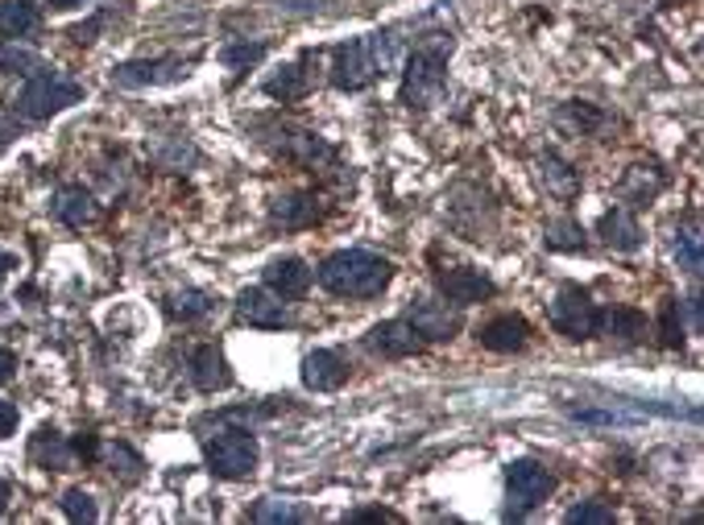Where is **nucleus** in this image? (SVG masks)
Listing matches in <instances>:
<instances>
[{
  "label": "nucleus",
  "mask_w": 704,
  "mask_h": 525,
  "mask_svg": "<svg viewBox=\"0 0 704 525\" xmlns=\"http://www.w3.org/2000/svg\"><path fill=\"white\" fill-rule=\"evenodd\" d=\"M477 339H481V348L489 351H501V356H510V351H522L530 339V323L522 319V315H498V319H489L477 331Z\"/></svg>",
  "instance_id": "f3484780"
},
{
  "label": "nucleus",
  "mask_w": 704,
  "mask_h": 525,
  "mask_svg": "<svg viewBox=\"0 0 704 525\" xmlns=\"http://www.w3.org/2000/svg\"><path fill=\"white\" fill-rule=\"evenodd\" d=\"M30 455H33V464H42L46 472H67V467H71V459H75L71 443H67V438H62L55 426H42V430L33 435Z\"/></svg>",
  "instance_id": "b1692460"
},
{
  "label": "nucleus",
  "mask_w": 704,
  "mask_h": 525,
  "mask_svg": "<svg viewBox=\"0 0 704 525\" xmlns=\"http://www.w3.org/2000/svg\"><path fill=\"white\" fill-rule=\"evenodd\" d=\"M84 100V83H75L67 79L62 71L55 67H38L33 75H26V88L17 91V117L26 120H50L59 117L62 108H71V103Z\"/></svg>",
  "instance_id": "f03ea898"
},
{
  "label": "nucleus",
  "mask_w": 704,
  "mask_h": 525,
  "mask_svg": "<svg viewBox=\"0 0 704 525\" xmlns=\"http://www.w3.org/2000/svg\"><path fill=\"white\" fill-rule=\"evenodd\" d=\"M667 187V175L663 170H655V166H634L630 175H626V199H634V204L643 207V204H651L659 190Z\"/></svg>",
  "instance_id": "c85d7f7f"
},
{
  "label": "nucleus",
  "mask_w": 704,
  "mask_h": 525,
  "mask_svg": "<svg viewBox=\"0 0 704 525\" xmlns=\"http://www.w3.org/2000/svg\"><path fill=\"white\" fill-rule=\"evenodd\" d=\"M257 438H253V430H221V435L204 438V459L207 467L216 472V476H224V481H245V476H253V467H257Z\"/></svg>",
  "instance_id": "39448f33"
},
{
  "label": "nucleus",
  "mask_w": 704,
  "mask_h": 525,
  "mask_svg": "<svg viewBox=\"0 0 704 525\" xmlns=\"http://www.w3.org/2000/svg\"><path fill=\"white\" fill-rule=\"evenodd\" d=\"M407 323L423 336V344L427 339L443 344V339H456V331H460V307L448 298H414L407 307Z\"/></svg>",
  "instance_id": "9d476101"
},
{
  "label": "nucleus",
  "mask_w": 704,
  "mask_h": 525,
  "mask_svg": "<svg viewBox=\"0 0 704 525\" xmlns=\"http://www.w3.org/2000/svg\"><path fill=\"white\" fill-rule=\"evenodd\" d=\"M104 459H108V467H113V476H120L125 484H133V481H141V455L133 452L129 443H108L104 447Z\"/></svg>",
  "instance_id": "2f4dec72"
},
{
  "label": "nucleus",
  "mask_w": 704,
  "mask_h": 525,
  "mask_svg": "<svg viewBox=\"0 0 704 525\" xmlns=\"http://www.w3.org/2000/svg\"><path fill=\"white\" fill-rule=\"evenodd\" d=\"M378 75H382V59H378L373 38H352V42L336 46V59H332V88L336 91H365Z\"/></svg>",
  "instance_id": "423d86ee"
},
{
  "label": "nucleus",
  "mask_w": 704,
  "mask_h": 525,
  "mask_svg": "<svg viewBox=\"0 0 704 525\" xmlns=\"http://www.w3.org/2000/svg\"><path fill=\"white\" fill-rule=\"evenodd\" d=\"M166 310H170V319H183V323H199L207 319L212 310H216V298L207 290H178L170 303H166Z\"/></svg>",
  "instance_id": "cd10ccee"
},
{
  "label": "nucleus",
  "mask_w": 704,
  "mask_h": 525,
  "mask_svg": "<svg viewBox=\"0 0 704 525\" xmlns=\"http://www.w3.org/2000/svg\"><path fill=\"white\" fill-rule=\"evenodd\" d=\"M192 380L195 389H204V394H221L233 385V368L224 360V351L216 344H204V348L192 351Z\"/></svg>",
  "instance_id": "a211bd4d"
},
{
  "label": "nucleus",
  "mask_w": 704,
  "mask_h": 525,
  "mask_svg": "<svg viewBox=\"0 0 704 525\" xmlns=\"http://www.w3.org/2000/svg\"><path fill=\"white\" fill-rule=\"evenodd\" d=\"M55 9H75V4H88V0H50Z\"/></svg>",
  "instance_id": "a18cd8bd"
},
{
  "label": "nucleus",
  "mask_w": 704,
  "mask_h": 525,
  "mask_svg": "<svg viewBox=\"0 0 704 525\" xmlns=\"http://www.w3.org/2000/svg\"><path fill=\"white\" fill-rule=\"evenodd\" d=\"M556 472H547L535 459H514L506 467V522H522L556 493Z\"/></svg>",
  "instance_id": "20e7f679"
},
{
  "label": "nucleus",
  "mask_w": 704,
  "mask_h": 525,
  "mask_svg": "<svg viewBox=\"0 0 704 525\" xmlns=\"http://www.w3.org/2000/svg\"><path fill=\"white\" fill-rule=\"evenodd\" d=\"M551 327L568 339H593L602 327V307L580 286H559L556 303H551Z\"/></svg>",
  "instance_id": "0eeeda50"
},
{
  "label": "nucleus",
  "mask_w": 704,
  "mask_h": 525,
  "mask_svg": "<svg viewBox=\"0 0 704 525\" xmlns=\"http://www.w3.org/2000/svg\"><path fill=\"white\" fill-rule=\"evenodd\" d=\"M311 67H315V50H303L299 62L282 67L278 75L265 79V96H274V100H282V103L303 100V96L311 91Z\"/></svg>",
  "instance_id": "dca6fc26"
},
{
  "label": "nucleus",
  "mask_w": 704,
  "mask_h": 525,
  "mask_svg": "<svg viewBox=\"0 0 704 525\" xmlns=\"http://www.w3.org/2000/svg\"><path fill=\"white\" fill-rule=\"evenodd\" d=\"M564 522L568 525H614V509H609L605 501H585V505L568 509Z\"/></svg>",
  "instance_id": "c9c22d12"
},
{
  "label": "nucleus",
  "mask_w": 704,
  "mask_h": 525,
  "mask_svg": "<svg viewBox=\"0 0 704 525\" xmlns=\"http://www.w3.org/2000/svg\"><path fill=\"white\" fill-rule=\"evenodd\" d=\"M365 348L373 351V356H385V360H402V356L423 351V336H419V331H414L407 319H390V323L369 327Z\"/></svg>",
  "instance_id": "f8f14e48"
},
{
  "label": "nucleus",
  "mask_w": 704,
  "mask_h": 525,
  "mask_svg": "<svg viewBox=\"0 0 704 525\" xmlns=\"http://www.w3.org/2000/svg\"><path fill=\"white\" fill-rule=\"evenodd\" d=\"M597 336H617L622 344H638V339L646 336V315H638V310H630V307L602 310Z\"/></svg>",
  "instance_id": "a878e982"
},
{
  "label": "nucleus",
  "mask_w": 704,
  "mask_h": 525,
  "mask_svg": "<svg viewBox=\"0 0 704 525\" xmlns=\"http://www.w3.org/2000/svg\"><path fill=\"white\" fill-rule=\"evenodd\" d=\"M315 278L336 298H378L394 281V265L365 248H340L332 257H323Z\"/></svg>",
  "instance_id": "f257e3e1"
},
{
  "label": "nucleus",
  "mask_w": 704,
  "mask_h": 525,
  "mask_svg": "<svg viewBox=\"0 0 704 525\" xmlns=\"http://www.w3.org/2000/svg\"><path fill=\"white\" fill-rule=\"evenodd\" d=\"M659 331H663V344H667V348H684V323H679V303H675V298L663 303Z\"/></svg>",
  "instance_id": "e433bc0d"
},
{
  "label": "nucleus",
  "mask_w": 704,
  "mask_h": 525,
  "mask_svg": "<svg viewBox=\"0 0 704 525\" xmlns=\"http://www.w3.org/2000/svg\"><path fill=\"white\" fill-rule=\"evenodd\" d=\"M13 368H17V356L9 348H0V385L13 377Z\"/></svg>",
  "instance_id": "79ce46f5"
},
{
  "label": "nucleus",
  "mask_w": 704,
  "mask_h": 525,
  "mask_svg": "<svg viewBox=\"0 0 704 525\" xmlns=\"http://www.w3.org/2000/svg\"><path fill=\"white\" fill-rule=\"evenodd\" d=\"M436 286H440V294L448 303H456V307H472V303H485V298L498 294L493 278H485L481 269H440V274H436Z\"/></svg>",
  "instance_id": "ddd939ff"
},
{
  "label": "nucleus",
  "mask_w": 704,
  "mask_h": 525,
  "mask_svg": "<svg viewBox=\"0 0 704 525\" xmlns=\"http://www.w3.org/2000/svg\"><path fill=\"white\" fill-rule=\"evenodd\" d=\"M50 211H55V219L67 224V228H84V224L96 219V199H91L84 187H62V190H55Z\"/></svg>",
  "instance_id": "412c9836"
},
{
  "label": "nucleus",
  "mask_w": 704,
  "mask_h": 525,
  "mask_svg": "<svg viewBox=\"0 0 704 525\" xmlns=\"http://www.w3.org/2000/svg\"><path fill=\"white\" fill-rule=\"evenodd\" d=\"M59 505H62V513H67V517H71L75 525L100 522V509H96V501H91V493H84V488H67Z\"/></svg>",
  "instance_id": "f704fd0d"
},
{
  "label": "nucleus",
  "mask_w": 704,
  "mask_h": 525,
  "mask_svg": "<svg viewBox=\"0 0 704 525\" xmlns=\"http://www.w3.org/2000/svg\"><path fill=\"white\" fill-rule=\"evenodd\" d=\"M539 182H544L547 195H556V199H576V195H580V170L568 166L559 153H544V158H539Z\"/></svg>",
  "instance_id": "5701e85b"
},
{
  "label": "nucleus",
  "mask_w": 704,
  "mask_h": 525,
  "mask_svg": "<svg viewBox=\"0 0 704 525\" xmlns=\"http://www.w3.org/2000/svg\"><path fill=\"white\" fill-rule=\"evenodd\" d=\"M349 380V360L336 348H315L303 356V385L315 394H332Z\"/></svg>",
  "instance_id": "4468645a"
},
{
  "label": "nucleus",
  "mask_w": 704,
  "mask_h": 525,
  "mask_svg": "<svg viewBox=\"0 0 704 525\" xmlns=\"http://www.w3.org/2000/svg\"><path fill=\"white\" fill-rule=\"evenodd\" d=\"M672 252H675V261H679V269H684V274L701 278L704 257H701V232H696V224H688V228H675Z\"/></svg>",
  "instance_id": "7c9ffc66"
},
{
  "label": "nucleus",
  "mask_w": 704,
  "mask_h": 525,
  "mask_svg": "<svg viewBox=\"0 0 704 525\" xmlns=\"http://www.w3.org/2000/svg\"><path fill=\"white\" fill-rule=\"evenodd\" d=\"M71 452L84 455V459H96V455H100V443H96V435H79L71 443Z\"/></svg>",
  "instance_id": "a19ab883"
},
{
  "label": "nucleus",
  "mask_w": 704,
  "mask_h": 525,
  "mask_svg": "<svg viewBox=\"0 0 704 525\" xmlns=\"http://www.w3.org/2000/svg\"><path fill=\"white\" fill-rule=\"evenodd\" d=\"M684 307H688L692 331H701V294H692V298H688V303H684Z\"/></svg>",
  "instance_id": "37998d69"
},
{
  "label": "nucleus",
  "mask_w": 704,
  "mask_h": 525,
  "mask_svg": "<svg viewBox=\"0 0 704 525\" xmlns=\"http://www.w3.org/2000/svg\"><path fill=\"white\" fill-rule=\"evenodd\" d=\"M349 522H402V517H398V513H390V509H356Z\"/></svg>",
  "instance_id": "ea45409f"
},
{
  "label": "nucleus",
  "mask_w": 704,
  "mask_h": 525,
  "mask_svg": "<svg viewBox=\"0 0 704 525\" xmlns=\"http://www.w3.org/2000/svg\"><path fill=\"white\" fill-rule=\"evenodd\" d=\"M544 245L556 248V252H585L588 240H585V228L576 224V219H551L544 228Z\"/></svg>",
  "instance_id": "c756f323"
},
{
  "label": "nucleus",
  "mask_w": 704,
  "mask_h": 525,
  "mask_svg": "<svg viewBox=\"0 0 704 525\" xmlns=\"http://www.w3.org/2000/svg\"><path fill=\"white\" fill-rule=\"evenodd\" d=\"M576 423H597V426H614L626 423V414H614V409H573Z\"/></svg>",
  "instance_id": "4c0bfd02"
},
{
  "label": "nucleus",
  "mask_w": 704,
  "mask_h": 525,
  "mask_svg": "<svg viewBox=\"0 0 704 525\" xmlns=\"http://www.w3.org/2000/svg\"><path fill=\"white\" fill-rule=\"evenodd\" d=\"M38 67H42V59L33 55L30 46H17V42L0 46V75H33Z\"/></svg>",
  "instance_id": "72a5a7b5"
},
{
  "label": "nucleus",
  "mask_w": 704,
  "mask_h": 525,
  "mask_svg": "<svg viewBox=\"0 0 704 525\" xmlns=\"http://www.w3.org/2000/svg\"><path fill=\"white\" fill-rule=\"evenodd\" d=\"M265 132L270 137H278V141H262V146H270L278 158L286 161H303V166H320V161H332L336 158V149L327 146L323 137H315V132L299 129V125H282V120H265Z\"/></svg>",
  "instance_id": "6e6552de"
},
{
  "label": "nucleus",
  "mask_w": 704,
  "mask_h": 525,
  "mask_svg": "<svg viewBox=\"0 0 704 525\" xmlns=\"http://www.w3.org/2000/svg\"><path fill=\"white\" fill-rule=\"evenodd\" d=\"M236 319L250 323V327H265V331H278V327H291V310L282 307V298H278L274 290L250 286V290L236 294Z\"/></svg>",
  "instance_id": "9b49d317"
},
{
  "label": "nucleus",
  "mask_w": 704,
  "mask_h": 525,
  "mask_svg": "<svg viewBox=\"0 0 704 525\" xmlns=\"http://www.w3.org/2000/svg\"><path fill=\"white\" fill-rule=\"evenodd\" d=\"M270 219L282 224V228H311L320 219V199L311 190H299V195H282L270 204Z\"/></svg>",
  "instance_id": "aec40b11"
},
{
  "label": "nucleus",
  "mask_w": 704,
  "mask_h": 525,
  "mask_svg": "<svg viewBox=\"0 0 704 525\" xmlns=\"http://www.w3.org/2000/svg\"><path fill=\"white\" fill-rule=\"evenodd\" d=\"M448 55H452V50L419 46L411 59H407L402 88H398V103H402V108L423 112V108L443 100V91H448Z\"/></svg>",
  "instance_id": "7ed1b4c3"
},
{
  "label": "nucleus",
  "mask_w": 704,
  "mask_h": 525,
  "mask_svg": "<svg viewBox=\"0 0 704 525\" xmlns=\"http://www.w3.org/2000/svg\"><path fill=\"white\" fill-rule=\"evenodd\" d=\"M17 423H21V409H17L13 402H4V397H0V438L13 435Z\"/></svg>",
  "instance_id": "58836bf2"
},
{
  "label": "nucleus",
  "mask_w": 704,
  "mask_h": 525,
  "mask_svg": "<svg viewBox=\"0 0 704 525\" xmlns=\"http://www.w3.org/2000/svg\"><path fill=\"white\" fill-rule=\"evenodd\" d=\"M311 278L315 269L303 257H278L265 265V290H274L278 298H303L311 290Z\"/></svg>",
  "instance_id": "2eb2a0df"
},
{
  "label": "nucleus",
  "mask_w": 704,
  "mask_h": 525,
  "mask_svg": "<svg viewBox=\"0 0 704 525\" xmlns=\"http://www.w3.org/2000/svg\"><path fill=\"white\" fill-rule=\"evenodd\" d=\"M597 236H602L609 248H617V252H634V248H643V228H638V219H634L626 207L605 211L602 224H597Z\"/></svg>",
  "instance_id": "6ab92c4d"
},
{
  "label": "nucleus",
  "mask_w": 704,
  "mask_h": 525,
  "mask_svg": "<svg viewBox=\"0 0 704 525\" xmlns=\"http://www.w3.org/2000/svg\"><path fill=\"white\" fill-rule=\"evenodd\" d=\"M42 30V13H38V4L30 0H0V38H30V33Z\"/></svg>",
  "instance_id": "4be33fe9"
},
{
  "label": "nucleus",
  "mask_w": 704,
  "mask_h": 525,
  "mask_svg": "<svg viewBox=\"0 0 704 525\" xmlns=\"http://www.w3.org/2000/svg\"><path fill=\"white\" fill-rule=\"evenodd\" d=\"M9 501H13V484H9V481H0V517L9 513Z\"/></svg>",
  "instance_id": "c03bdc74"
},
{
  "label": "nucleus",
  "mask_w": 704,
  "mask_h": 525,
  "mask_svg": "<svg viewBox=\"0 0 704 525\" xmlns=\"http://www.w3.org/2000/svg\"><path fill=\"white\" fill-rule=\"evenodd\" d=\"M556 120L564 125V129H573V132H585V137H597V132L609 129V117H605L597 103H585V100H573V103H564L556 112Z\"/></svg>",
  "instance_id": "393cba45"
},
{
  "label": "nucleus",
  "mask_w": 704,
  "mask_h": 525,
  "mask_svg": "<svg viewBox=\"0 0 704 525\" xmlns=\"http://www.w3.org/2000/svg\"><path fill=\"white\" fill-rule=\"evenodd\" d=\"M270 55V46L265 42H228L221 50V62L228 67V71H250V67H257V62Z\"/></svg>",
  "instance_id": "473e14b6"
},
{
  "label": "nucleus",
  "mask_w": 704,
  "mask_h": 525,
  "mask_svg": "<svg viewBox=\"0 0 704 525\" xmlns=\"http://www.w3.org/2000/svg\"><path fill=\"white\" fill-rule=\"evenodd\" d=\"M257 525H294V522H307L311 513L303 509V505H294V501H286V496H262L257 505H253L250 513Z\"/></svg>",
  "instance_id": "bb28decb"
},
{
  "label": "nucleus",
  "mask_w": 704,
  "mask_h": 525,
  "mask_svg": "<svg viewBox=\"0 0 704 525\" xmlns=\"http://www.w3.org/2000/svg\"><path fill=\"white\" fill-rule=\"evenodd\" d=\"M192 75V59H133V62H120L113 67V83L117 88H162V83H178V79H187Z\"/></svg>",
  "instance_id": "1a4fd4ad"
}]
</instances>
